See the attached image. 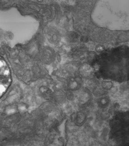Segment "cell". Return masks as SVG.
<instances>
[{"label": "cell", "instance_id": "1", "mask_svg": "<svg viewBox=\"0 0 129 146\" xmlns=\"http://www.w3.org/2000/svg\"><path fill=\"white\" fill-rule=\"evenodd\" d=\"M10 73L7 65L0 57V98L5 93L10 83Z\"/></svg>", "mask_w": 129, "mask_h": 146}]
</instances>
